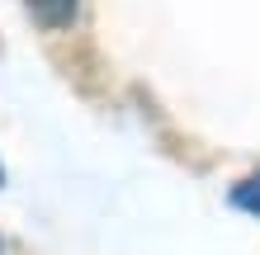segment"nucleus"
<instances>
[{"instance_id": "7ed1b4c3", "label": "nucleus", "mask_w": 260, "mask_h": 255, "mask_svg": "<svg viewBox=\"0 0 260 255\" xmlns=\"http://www.w3.org/2000/svg\"><path fill=\"white\" fill-rule=\"evenodd\" d=\"M0 185H5V170H0Z\"/></svg>"}, {"instance_id": "f03ea898", "label": "nucleus", "mask_w": 260, "mask_h": 255, "mask_svg": "<svg viewBox=\"0 0 260 255\" xmlns=\"http://www.w3.org/2000/svg\"><path fill=\"white\" fill-rule=\"evenodd\" d=\"M237 208H246V213H255L260 217V170L251 175V179H241V185H232V194H227Z\"/></svg>"}, {"instance_id": "20e7f679", "label": "nucleus", "mask_w": 260, "mask_h": 255, "mask_svg": "<svg viewBox=\"0 0 260 255\" xmlns=\"http://www.w3.org/2000/svg\"><path fill=\"white\" fill-rule=\"evenodd\" d=\"M0 250H5V241H0Z\"/></svg>"}, {"instance_id": "f257e3e1", "label": "nucleus", "mask_w": 260, "mask_h": 255, "mask_svg": "<svg viewBox=\"0 0 260 255\" xmlns=\"http://www.w3.org/2000/svg\"><path fill=\"white\" fill-rule=\"evenodd\" d=\"M28 14H34V24L43 28H67L76 19V10H81V0H24Z\"/></svg>"}]
</instances>
